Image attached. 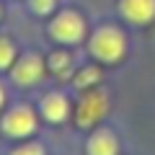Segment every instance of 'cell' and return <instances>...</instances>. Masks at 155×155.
Returning a JSON list of instances; mask_svg holds the SVG:
<instances>
[{
	"label": "cell",
	"instance_id": "cell-1",
	"mask_svg": "<svg viewBox=\"0 0 155 155\" xmlns=\"http://www.w3.org/2000/svg\"><path fill=\"white\" fill-rule=\"evenodd\" d=\"M124 36L119 28L114 26H106V28H98V31L93 34V39H91V52H93L98 60L104 62H116L122 60L124 54Z\"/></svg>",
	"mask_w": 155,
	"mask_h": 155
},
{
	"label": "cell",
	"instance_id": "cell-2",
	"mask_svg": "<svg viewBox=\"0 0 155 155\" xmlns=\"http://www.w3.org/2000/svg\"><path fill=\"white\" fill-rule=\"evenodd\" d=\"M49 31H52V36H54V39L65 41V44H75V41L83 39L85 23H83V18L78 16V13L65 11V13H60V16L52 21V28H49Z\"/></svg>",
	"mask_w": 155,
	"mask_h": 155
},
{
	"label": "cell",
	"instance_id": "cell-3",
	"mask_svg": "<svg viewBox=\"0 0 155 155\" xmlns=\"http://www.w3.org/2000/svg\"><path fill=\"white\" fill-rule=\"evenodd\" d=\"M106 101L109 98H106L104 91H91V93H85L83 98H80V106H78V124H80V127L96 124L101 116L106 114V109H109Z\"/></svg>",
	"mask_w": 155,
	"mask_h": 155
},
{
	"label": "cell",
	"instance_id": "cell-4",
	"mask_svg": "<svg viewBox=\"0 0 155 155\" xmlns=\"http://www.w3.org/2000/svg\"><path fill=\"white\" fill-rule=\"evenodd\" d=\"M34 129H36V119H34V111L26 109V106L11 109L3 119V132L11 134V137H26Z\"/></svg>",
	"mask_w": 155,
	"mask_h": 155
},
{
	"label": "cell",
	"instance_id": "cell-5",
	"mask_svg": "<svg viewBox=\"0 0 155 155\" xmlns=\"http://www.w3.org/2000/svg\"><path fill=\"white\" fill-rule=\"evenodd\" d=\"M41 75H44V62L39 54H26L13 67V80L18 85H36L41 80Z\"/></svg>",
	"mask_w": 155,
	"mask_h": 155
},
{
	"label": "cell",
	"instance_id": "cell-6",
	"mask_svg": "<svg viewBox=\"0 0 155 155\" xmlns=\"http://www.w3.org/2000/svg\"><path fill=\"white\" fill-rule=\"evenodd\" d=\"M122 13L134 23H147L155 18V0H122Z\"/></svg>",
	"mask_w": 155,
	"mask_h": 155
},
{
	"label": "cell",
	"instance_id": "cell-7",
	"mask_svg": "<svg viewBox=\"0 0 155 155\" xmlns=\"http://www.w3.org/2000/svg\"><path fill=\"white\" fill-rule=\"evenodd\" d=\"M88 155H116V137L109 129H98L88 140Z\"/></svg>",
	"mask_w": 155,
	"mask_h": 155
},
{
	"label": "cell",
	"instance_id": "cell-8",
	"mask_svg": "<svg viewBox=\"0 0 155 155\" xmlns=\"http://www.w3.org/2000/svg\"><path fill=\"white\" fill-rule=\"evenodd\" d=\"M41 111L49 122H62L67 116V98L62 93H49L41 101Z\"/></svg>",
	"mask_w": 155,
	"mask_h": 155
},
{
	"label": "cell",
	"instance_id": "cell-9",
	"mask_svg": "<svg viewBox=\"0 0 155 155\" xmlns=\"http://www.w3.org/2000/svg\"><path fill=\"white\" fill-rule=\"evenodd\" d=\"M101 78V72L96 70V67H85L83 72H80V75L75 78V85H80V88H85V85H93L96 80H98Z\"/></svg>",
	"mask_w": 155,
	"mask_h": 155
},
{
	"label": "cell",
	"instance_id": "cell-10",
	"mask_svg": "<svg viewBox=\"0 0 155 155\" xmlns=\"http://www.w3.org/2000/svg\"><path fill=\"white\" fill-rule=\"evenodd\" d=\"M13 57H16L13 44L8 41V39H0V67H8L13 62Z\"/></svg>",
	"mask_w": 155,
	"mask_h": 155
},
{
	"label": "cell",
	"instance_id": "cell-11",
	"mask_svg": "<svg viewBox=\"0 0 155 155\" xmlns=\"http://www.w3.org/2000/svg\"><path fill=\"white\" fill-rule=\"evenodd\" d=\"M67 65H70V57L62 54V52H57V54H52V57H49V67H52L54 72H65V70H67Z\"/></svg>",
	"mask_w": 155,
	"mask_h": 155
},
{
	"label": "cell",
	"instance_id": "cell-12",
	"mask_svg": "<svg viewBox=\"0 0 155 155\" xmlns=\"http://www.w3.org/2000/svg\"><path fill=\"white\" fill-rule=\"evenodd\" d=\"M11 155H44V150H41V145H23V147L13 150Z\"/></svg>",
	"mask_w": 155,
	"mask_h": 155
},
{
	"label": "cell",
	"instance_id": "cell-13",
	"mask_svg": "<svg viewBox=\"0 0 155 155\" xmlns=\"http://www.w3.org/2000/svg\"><path fill=\"white\" fill-rule=\"evenodd\" d=\"M31 5H34V11H39V13H49L52 8H54V0H31Z\"/></svg>",
	"mask_w": 155,
	"mask_h": 155
},
{
	"label": "cell",
	"instance_id": "cell-14",
	"mask_svg": "<svg viewBox=\"0 0 155 155\" xmlns=\"http://www.w3.org/2000/svg\"><path fill=\"white\" fill-rule=\"evenodd\" d=\"M3 98H5V93H3V88H0V106H3Z\"/></svg>",
	"mask_w": 155,
	"mask_h": 155
}]
</instances>
